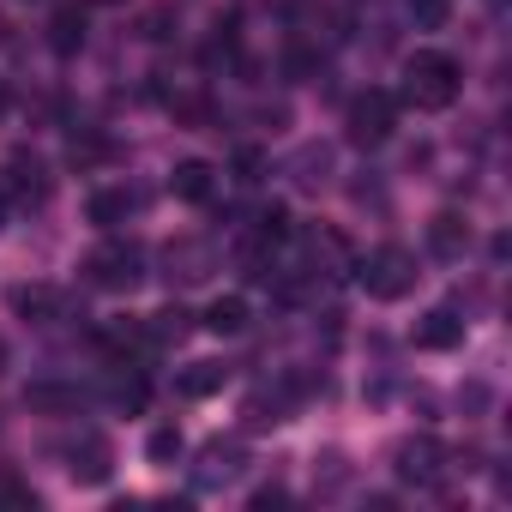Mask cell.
I'll list each match as a JSON object with an SVG mask.
<instances>
[{"mask_svg": "<svg viewBox=\"0 0 512 512\" xmlns=\"http://www.w3.org/2000/svg\"><path fill=\"white\" fill-rule=\"evenodd\" d=\"M253 506H260V512L266 506H284V488H260V494H253Z\"/></svg>", "mask_w": 512, "mask_h": 512, "instance_id": "cell-30", "label": "cell"}, {"mask_svg": "<svg viewBox=\"0 0 512 512\" xmlns=\"http://www.w3.org/2000/svg\"><path fill=\"white\" fill-rule=\"evenodd\" d=\"M0 175H7V181H0V193L19 199V205H43V199H49V187H55V181H49V163H43L37 151H13Z\"/></svg>", "mask_w": 512, "mask_h": 512, "instance_id": "cell-6", "label": "cell"}, {"mask_svg": "<svg viewBox=\"0 0 512 512\" xmlns=\"http://www.w3.org/2000/svg\"><path fill=\"white\" fill-rule=\"evenodd\" d=\"M127 211H133V199H127L121 187H103V193H91V205H85V217H91L97 229H121Z\"/></svg>", "mask_w": 512, "mask_h": 512, "instance_id": "cell-16", "label": "cell"}, {"mask_svg": "<svg viewBox=\"0 0 512 512\" xmlns=\"http://www.w3.org/2000/svg\"><path fill=\"white\" fill-rule=\"evenodd\" d=\"M163 266H169V278H181V284H205V278H211V247H205V241H175V247L163 253Z\"/></svg>", "mask_w": 512, "mask_h": 512, "instance_id": "cell-8", "label": "cell"}, {"mask_svg": "<svg viewBox=\"0 0 512 512\" xmlns=\"http://www.w3.org/2000/svg\"><path fill=\"white\" fill-rule=\"evenodd\" d=\"M109 157V139L103 133H73V145H67V163L73 169H97Z\"/></svg>", "mask_w": 512, "mask_h": 512, "instance_id": "cell-21", "label": "cell"}, {"mask_svg": "<svg viewBox=\"0 0 512 512\" xmlns=\"http://www.w3.org/2000/svg\"><path fill=\"white\" fill-rule=\"evenodd\" d=\"M205 326H211L217 338H235V332L247 326V302H241V296H217V302L205 308Z\"/></svg>", "mask_w": 512, "mask_h": 512, "instance_id": "cell-18", "label": "cell"}, {"mask_svg": "<svg viewBox=\"0 0 512 512\" xmlns=\"http://www.w3.org/2000/svg\"><path fill=\"white\" fill-rule=\"evenodd\" d=\"M13 314L31 320V326H49V320L61 314V290H55V284H19V290H13Z\"/></svg>", "mask_w": 512, "mask_h": 512, "instance_id": "cell-9", "label": "cell"}, {"mask_svg": "<svg viewBox=\"0 0 512 512\" xmlns=\"http://www.w3.org/2000/svg\"><path fill=\"white\" fill-rule=\"evenodd\" d=\"M356 284L374 296V302H398L416 290V260L404 247H374L368 260H356Z\"/></svg>", "mask_w": 512, "mask_h": 512, "instance_id": "cell-2", "label": "cell"}, {"mask_svg": "<svg viewBox=\"0 0 512 512\" xmlns=\"http://www.w3.org/2000/svg\"><path fill=\"white\" fill-rule=\"evenodd\" d=\"M0 115H7V85H0Z\"/></svg>", "mask_w": 512, "mask_h": 512, "instance_id": "cell-31", "label": "cell"}, {"mask_svg": "<svg viewBox=\"0 0 512 512\" xmlns=\"http://www.w3.org/2000/svg\"><path fill=\"white\" fill-rule=\"evenodd\" d=\"M85 272H91V284L97 290H133L145 272H139V247L133 241H109V247H97L91 260H85Z\"/></svg>", "mask_w": 512, "mask_h": 512, "instance_id": "cell-5", "label": "cell"}, {"mask_svg": "<svg viewBox=\"0 0 512 512\" xmlns=\"http://www.w3.org/2000/svg\"><path fill=\"white\" fill-rule=\"evenodd\" d=\"M169 187H175V199H187V205H205V199H211V163H199V157L175 163Z\"/></svg>", "mask_w": 512, "mask_h": 512, "instance_id": "cell-14", "label": "cell"}, {"mask_svg": "<svg viewBox=\"0 0 512 512\" xmlns=\"http://www.w3.org/2000/svg\"><path fill=\"white\" fill-rule=\"evenodd\" d=\"M320 464H326V482H320V494H338V488L350 482V464H344V452H326Z\"/></svg>", "mask_w": 512, "mask_h": 512, "instance_id": "cell-28", "label": "cell"}, {"mask_svg": "<svg viewBox=\"0 0 512 512\" xmlns=\"http://www.w3.org/2000/svg\"><path fill=\"white\" fill-rule=\"evenodd\" d=\"M392 121H398V97L392 91H362L350 103V115H344V127H350L356 145H380L392 133Z\"/></svg>", "mask_w": 512, "mask_h": 512, "instance_id": "cell-4", "label": "cell"}, {"mask_svg": "<svg viewBox=\"0 0 512 512\" xmlns=\"http://www.w3.org/2000/svg\"><path fill=\"white\" fill-rule=\"evenodd\" d=\"M0 211H7V193H0Z\"/></svg>", "mask_w": 512, "mask_h": 512, "instance_id": "cell-33", "label": "cell"}, {"mask_svg": "<svg viewBox=\"0 0 512 512\" xmlns=\"http://www.w3.org/2000/svg\"><path fill=\"white\" fill-rule=\"evenodd\" d=\"M145 398H151V386H145L139 374H121V380H115V404H127V410H145Z\"/></svg>", "mask_w": 512, "mask_h": 512, "instance_id": "cell-26", "label": "cell"}, {"mask_svg": "<svg viewBox=\"0 0 512 512\" xmlns=\"http://www.w3.org/2000/svg\"><path fill=\"white\" fill-rule=\"evenodd\" d=\"M290 169H296V181H302V187H320V181H326V169H332V151H326V145H302Z\"/></svg>", "mask_w": 512, "mask_h": 512, "instance_id": "cell-20", "label": "cell"}, {"mask_svg": "<svg viewBox=\"0 0 512 512\" xmlns=\"http://www.w3.org/2000/svg\"><path fill=\"white\" fill-rule=\"evenodd\" d=\"M25 410H31V416H73V410H79V392L61 386V380H31V386H25Z\"/></svg>", "mask_w": 512, "mask_h": 512, "instance_id": "cell-10", "label": "cell"}, {"mask_svg": "<svg viewBox=\"0 0 512 512\" xmlns=\"http://www.w3.org/2000/svg\"><path fill=\"white\" fill-rule=\"evenodd\" d=\"M428 247L440 253V260H458V253L470 247V223H464L458 211H440V217L428 223Z\"/></svg>", "mask_w": 512, "mask_h": 512, "instance_id": "cell-12", "label": "cell"}, {"mask_svg": "<svg viewBox=\"0 0 512 512\" xmlns=\"http://www.w3.org/2000/svg\"><path fill=\"white\" fill-rule=\"evenodd\" d=\"M260 175H266V151H253V145H241V151H235V181H247V187H253V181H260Z\"/></svg>", "mask_w": 512, "mask_h": 512, "instance_id": "cell-27", "label": "cell"}, {"mask_svg": "<svg viewBox=\"0 0 512 512\" xmlns=\"http://www.w3.org/2000/svg\"><path fill=\"white\" fill-rule=\"evenodd\" d=\"M73 482H109V470H115V446L103 440V434H85L79 446H73Z\"/></svg>", "mask_w": 512, "mask_h": 512, "instance_id": "cell-7", "label": "cell"}, {"mask_svg": "<svg viewBox=\"0 0 512 512\" xmlns=\"http://www.w3.org/2000/svg\"><path fill=\"white\" fill-rule=\"evenodd\" d=\"M0 43H7V25H0Z\"/></svg>", "mask_w": 512, "mask_h": 512, "instance_id": "cell-34", "label": "cell"}, {"mask_svg": "<svg viewBox=\"0 0 512 512\" xmlns=\"http://www.w3.org/2000/svg\"><path fill=\"white\" fill-rule=\"evenodd\" d=\"M235 476H241V446L235 440H211L205 458H199V482L211 488V482H235Z\"/></svg>", "mask_w": 512, "mask_h": 512, "instance_id": "cell-13", "label": "cell"}, {"mask_svg": "<svg viewBox=\"0 0 512 512\" xmlns=\"http://www.w3.org/2000/svg\"><path fill=\"white\" fill-rule=\"evenodd\" d=\"M392 464H398V482H416V488H434V482L446 476V446H440L434 434H410V440H398V452H392Z\"/></svg>", "mask_w": 512, "mask_h": 512, "instance_id": "cell-3", "label": "cell"}, {"mask_svg": "<svg viewBox=\"0 0 512 512\" xmlns=\"http://www.w3.org/2000/svg\"><path fill=\"white\" fill-rule=\"evenodd\" d=\"M241 416H247V428H272V422H284V404L266 398V392H253V398L241 404Z\"/></svg>", "mask_w": 512, "mask_h": 512, "instance_id": "cell-23", "label": "cell"}, {"mask_svg": "<svg viewBox=\"0 0 512 512\" xmlns=\"http://www.w3.org/2000/svg\"><path fill=\"white\" fill-rule=\"evenodd\" d=\"M0 368H7V344H0Z\"/></svg>", "mask_w": 512, "mask_h": 512, "instance_id": "cell-32", "label": "cell"}, {"mask_svg": "<svg viewBox=\"0 0 512 512\" xmlns=\"http://www.w3.org/2000/svg\"><path fill=\"white\" fill-rule=\"evenodd\" d=\"M145 458H151V464H175V458H181V428H151Z\"/></svg>", "mask_w": 512, "mask_h": 512, "instance_id": "cell-24", "label": "cell"}, {"mask_svg": "<svg viewBox=\"0 0 512 512\" xmlns=\"http://www.w3.org/2000/svg\"><path fill=\"white\" fill-rule=\"evenodd\" d=\"M223 380H229L223 362H193V368L175 380V392H181V398H211V392H223Z\"/></svg>", "mask_w": 512, "mask_h": 512, "instance_id": "cell-17", "label": "cell"}, {"mask_svg": "<svg viewBox=\"0 0 512 512\" xmlns=\"http://www.w3.org/2000/svg\"><path fill=\"white\" fill-rule=\"evenodd\" d=\"M175 31H181L175 7H145V19H139V37H145V43H169Z\"/></svg>", "mask_w": 512, "mask_h": 512, "instance_id": "cell-22", "label": "cell"}, {"mask_svg": "<svg viewBox=\"0 0 512 512\" xmlns=\"http://www.w3.org/2000/svg\"><path fill=\"white\" fill-rule=\"evenodd\" d=\"M410 19H416L422 31H440V25L452 19V0H410Z\"/></svg>", "mask_w": 512, "mask_h": 512, "instance_id": "cell-25", "label": "cell"}, {"mask_svg": "<svg viewBox=\"0 0 512 512\" xmlns=\"http://www.w3.org/2000/svg\"><path fill=\"white\" fill-rule=\"evenodd\" d=\"M0 500H13V506H31L37 494H31L25 482H13V476H0Z\"/></svg>", "mask_w": 512, "mask_h": 512, "instance_id": "cell-29", "label": "cell"}, {"mask_svg": "<svg viewBox=\"0 0 512 512\" xmlns=\"http://www.w3.org/2000/svg\"><path fill=\"white\" fill-rule=\"evenodd\" d=\"M85 43V7H61L55 19H49V49L55 55H73Z\"/></svg>", "mask_w": 512, "mask_h": 512, "instance_id": "cell-15", "label": "cell"}, {"mask_svg": "<svg viewBox=\"0 0 512 512\" xmlns=\"http://www.w3.org/2000/svg\"><path fill=\"white\" fill-rule=\"evenodd\" d=\"M416 344H422V350H452V344H464V320H458L452 308H434V314H422Z\"/></svg>", "mask_w": 512, "mask_h": 512, "instance_id": "cell-11", "label": "cell"}, {"mask_svg": "<svg viewBox=\"0 0 512 512\" xmlns=\"http://www.w3.org/2000/svg\"><path fill=\"white\" fill-rule=\"evenodd\" d=\"M404 79H410L404 91H410L416 109H446V103L458 97V61L440 55V49H416L410 67H404Z\"/></svg>", "mask_w": 512, "mask_h": 512, "instance_id": "cell-1", "label": "cell"}, {"mask_svg": "<svg viewBox=\"0 0 512 512\" xmlns=\"http://www.w3.org/2000/svg\"><path fill=\"white\" fill-rule=\"evenodd\" d=\"M193 332V314H181V308H163L151 326H145V344H181Z\"/></svg>", "mask_w": 512, "mask_h": 512, "instance_id": "cell-19", "label": "cell"}]
</instances>
